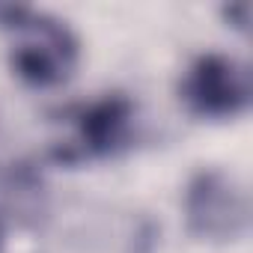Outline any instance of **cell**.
I'll return each mask as SVG.
<instances>
[{
	"instance_id": "obj_1",
	"label": "cell",
	"mask_w": 253,
	"mask_h": 253,
	"mask_svg": "<svg viewBox=\"0 0 253 253\" xmlns=\"http://www.w3.org/2000/svg\"><path fill=\"white\" fill-rule=\"evenodd\" d=\"M0 30L9 36V63L24 84L45 89L72 78L81 45L66 21L27 6H0Z\"/></svg>"
},
{
	"instance_id": "obj_2",
	"label": "cell",
	"mask_w": 253,
	"mask_h": 253,
	"mask_svg": "<svg viewBox=\"0 0 253 253\" xmlns=\"http://www.w3.org/2000/svg\"><path fill=\"white\" fill-rule=\"evenodd\" d=\"M185 226L200 241H235L250 226L247 191L235 176L209 167L191 176L185 188Z\"/></svg>"
},
{
	"instance_id": "obj_3",
	"label": "cell",
	"mask_w": 253,
	"mask_h": 253,
	"mask_svg": "<svg viewBox=\"0 0 253 253\" xmlns=\"http://www.w3.org/2000/svg\"><path fill=\"white\" fill-rule=\"evenodd\" d=\"M66 122H69L72 134L66 140L54 143V149H51V158L57 164L75 167V164L110 158L125 146V140L131 134L134 104L122 92H113L98 101L75 107L66 116Z\"/></svg>"
},
{
	"instance_id": "obj_4",
	"label": "cell",
	"mask_w": 253,
	"mask_h": 253,
	"mask_svg": "<svg viewBox=\"0 0 253 253\" xmlns=\"http://www.w3.org/2000/svg\"><path fill=\"white\" fill-rule=\"evenodd\" d=\"M179 95L197 119H235L250 107V72L235 57L211 51L188 66Z\"/></svg>"
},
{
	"instance_id": "obj_5",
	"label": "cell",
	"mask_w": 253,
	"mask_h": 253,
	"mask_svg": "<svg viewBox=\"0 0 253 253\" xmlns=\"http://www.w3.org/2000/svg\"><path fill=\"white\" fill-rule=\"evenodd\" d=\"M223 15H226V21H229V18L235 21V24H232L235 30H244V27H247V3H235V6H226V9H223Z\"/></svg>"
},
{
	"instance_id": "obj_6",
	"label": "cell",
	"mask_w": 253,
	"mask_h": 253,
	"mask_svg": "<svg viewBox=\"0 0 253 253\" xmlns=\"http://www.w3.org/2000/svg\"><path fill=\"white\" fill-rule=\"evenodd\" d=\"M0 250H3V220H0Z\"/></svg>"
}]
</instances>
